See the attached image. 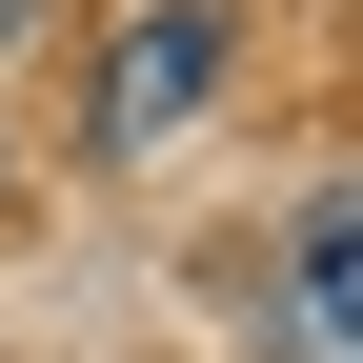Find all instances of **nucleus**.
I'll use <instances>...</instances> for the list:
<instances>
[{"label": "nucleus", "mask_w": 363, "mask_h": 363, "mask_svg": "<svg viewBox=\"0 0 363 363\" xmlns=\"http://www.w3.org/2000/svg\"><path fill=\"white\" fill-rule=\"evenodd\" d=\"M222 40H242L222 0H142V21H121V61L81 81V142H101V162H142L162 121H202V101H222Z\"/></svg>", "instance_id": "nucleus-1"}, {"label": "nucleus", "mask_w": 363, "mask_h": 363, "mask_svg": "<svg viewBox=\"0 0 363 363\" xmlns=\"http://www.w3.org/2000/svg\"><path fill=\"white\" fill-rule=\"evenodd\" d=\"M0 40H21V0H0Z\"/></svg>", "instance_id": "nucleus-3"}, {"label": "nucleus", "mask_w": 363, "mask_h": 363, "mask_svg": "<svg viewBox=\"0 0 363 363\" xmlns=\"http://www.w3.org/2000/svg\"><path fill=\"white\" fill-rule=\"evenodd\" d=\"M262 343L283 363H363V182H323L283 242V303H262Z\"/></svg>", "instance_id": "nucleus-2"}]
</instances>
